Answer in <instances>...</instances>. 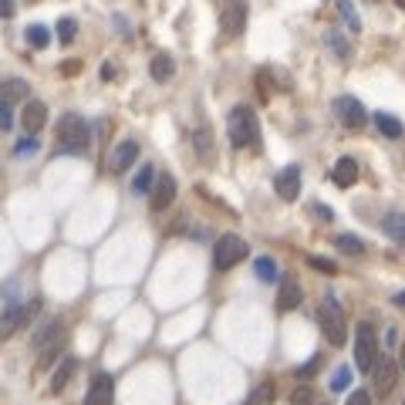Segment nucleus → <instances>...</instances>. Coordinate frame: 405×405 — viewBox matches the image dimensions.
Returning <instances> with one entry per match:
<instances>
[{
  "instance_id": "1",
  "label": "nucleus",
  "mask_w": 405,
  "mask_h": 405,
  "mask_svg": "<svg viewBox=\"0 0 405 405\" xmlns=\"http://www.w3.org/2000/svg\"><path fill=\"white\" fill-rule=\"evenodd\" d=\"M226 135H230L233 149H250V145H257V138H260L257 112H253L250 105L230 109V115H226Z\"/></svg>"
},
{
  "instance_id": "2",
  "label": "nucleus",
  "mask_w": 405,
  "mask_h": 405,
  "mask_svg": "<svg viewBox=\"0 0 405 405\" xmlns=\"http://www.w3.org/2000/svg\"><path fill=\"white\" fill-rule=\"evenodd\" d=\"M317 324H321V331H324V338H328L331 344H344L348 324H344V308L338 304L335 294H328V297L321 301V308H317Z\"/></svg>"
},
{
  "instance_id": "3",
  "label": "nucleus",
  "mask_w": 405,
  "mask_h": 405,
  "mask_svg": "<svg viewBox=\"0 0 405 405\" xmlns=\"http://www.w3.org/2000/svg\"><path fill=\"white\" fill-rule=\"evenodd\" d=\"M58 138H61V152H85V149H88V138H91L88 122H85L78 112L61 115V122H58Z\"/></svg>"
},
{
  "instance_id": "4",
  "label": "nucleus",
  "mask_w": 405,
  "mask_h": 405,
  "mask_svg": "<svg viewBox=\"0 0 405 405\" xmlns=\"http://www.w3.org/2000/svg\"><path fill=\"white\" fill-rule=\"evenodd\" d=\"M379 361H382V351H379L375 328H372V324H358V328H355V365H358L365 375H372Z\"/></svg>"
},
{
  "instance_id": "5",
  "label": "nucleus",
  "mask_w": 405,
  "mask_h": 405,
  "mask_svg": "<svg viewBox=\"0 0 405 405\" xmlns=\"http://www.w3.org/2000/svg\"><path fill=\"white\" fill-rule=\"evenodd\" d=\"M244 257H247V244H244L237 233H223V237L216 240V247H213V267L230 270V267H237Z\"/></svg>"
},
{
  "instance_id": "6",
  "label": "nucleus",
  "mask_w": 405,
  "mask_h": 405,
  "mask_svg": "<svg viewBox=\"0 0 405 405\" xmlns=\"http://www.w3.org/2000/svg\"><path fill=\"white\" fill-rule=\"evenodd\" d=\"M335 115H338V122H341L344 129H355V132L368 125V112H365V105H361L358 98H351V95L335 98Z\"/></svg>"
},
{
  "instance_id": "7",
  "label": "nucleus",
  "mask_w": 405,
  "mask_h": 405,
  "mask_svg": "<svg viewBox=\"0 0 405 405\" xmlns=\"http://www.w3.org/2000/svg\"><path fill=\"white\" fill-rule=\"evenodd\" d=\"M399 361L388 358V355H382V361L375 365V372H372V382H375V395H388L392 388H395V382H399Z\"/></svg>"
},
{
  "instance_id": "8",
  "label": "nucleus",
  "mask_w": 405,
  "mask_h": 405,
  "mask_svg": "<svg viewBox=\"0 0 405 405\" xmlns=\"http://www.w3.org/2000/svg\"><path fill=\"white\" fill-rule=\"evenodd\" d=\"M176 200V180L169 176V173H159L156 176V186H152V193H149V206L162 213V209H169Z\"/></svg>"
},
{
  "instance_id": "9",
  "label": "nucleus",
  "mask_w": 405,
  "mask_h": 405,
  "mask_svg": "<svg viewBox=\"0 0 405 405\" xmlns=\"http://www.w3.org/2000/svg\"><path fill=\"white\" fill-rule=\"evenodd\" d=\"M273 189H277V196L280 200L294 202L301 196V166H287V169H280L277 173V180H273Z\"/></svg>"
},
{
  "instance_id": "10",
  "label": "nucleus",
  "mask_w": 405,
  "mask_h": 405,
  "mask_svg": "<svg viewBox=\"0 0 405 405\" xmlns=\"http://www.w3.org/2000/svg\"><path fill=\"white\" fill-rule=\"evenodd\" d=\"M115 402V379L112 375H95L85 392V405H112Z\"/></svg>"
},
{
  "instance_id": "11",
  "label": "nucleus",
  "mask_w": 405,
  "mask_h": 405,
  "mask_svg": "<svg viewBox=\"0 0 405 405\" xmlns=\"http://www.w3.org/2000/svg\"><path fill=\"white\" fill-rule=\"evenodd\" d=\"M135 159H138V142H135V138H125V142H118V145L112 149L109 169H112V173H125Z\"/></svg>"
},
{
  "instance_id": "12",
  "label": "nucleus",
  "mask_w": 405,
  "mask_h": 405,
  "mask_svg": "<svg viewBox=\"0 0 405 405\" xmlns=\"http://www.w3.org/2000/svg\"><path fill=\"white\" fill-rule=\"evenodd\" d=\"M331 182L341 186V189L355 186V182H358V162H355L351 156H341L335 166H331Z\"/></svg>"
},
{
  "instance_id": "13",
  "label": "nucleus",
  "mask_w": 405,
  "mask_h": 405,
  "mask_svg": "<svg viewBox=\"0 0 405 405\" xmlns=\"http://www.w3.org/2000/svg\"><path fill=\"white\" fill-rule=\"evenodd\" d=\"M47 122V105L45 102H27L21 112V125L27 129V135H38L41 129H45Z\"/></svg>"
},
{
  "instance_id": "14",
  "label": "nucleus",
  "mask_w": 405,
  "mask_h": 405,
  "mask_svg": "<svg viewBox=\"0 0 405 405\" xmlns=\"http://www.w3.org/2000/svg\"><path fill=\"white\" fill-rule=\"evenodd\" d=\"M220 24H223V31L230 38L240 34L244 24H247V3H226L223 10H220Z\"/></svg>"
},
{
  "instance_id": "15",
  "label": "nucleus",
  "mask_w": 405,
  "mask_h": 405,
  "mask_svg": "<svg viewBox=\"0 0 405 405\" xmlns=\"http://www.w3.org/2000/svg\"><path fill=\"white\" fill-rule=\"evenodd\" d=\"M21 328H24V304H3V311H0V341L17 335Z\"/></svg>"
},
{
  "instance_id": "16",
  "label": "nucleus",
  "mask_w": 405,
  "mask_h": 405,
  "mask_svg": "<svg viewBox=\"0 0 405 405\" xmlns=\"http://www.w3.org/2000/svg\"><path fill=\"white\" fill-rule=\"evenodd\" d=\"M304 301V291L294 277H280V294H277V308L280 311H294L297 304Z\"/></svg>"
},
{
  "instance_id": "17",
  "label": "nucleus",
  "mask_w": 405,
  "mask_h": 405,
  "mask_svg": "<svg viewBox=\"0 0 405 405\" xmlns=\"http://www.w3.org/2000/svg\"><path fill=\"white\" fill-rule=\"evenodd\" d=\"M61 328H65V324H61L58 317H51V321H45V324H41V328H38V331L31 335V348H34V351H41V348H47L51 341H58V335H61Z\"/></svg>"
},
{
  "instance_id": "18",
  "label": "nucleus",
  "mask_w": 405,
  "mask_h": 405,
  "mask_svg": "<svg viewBox=\"0 0 405 405\" xmlns=\"http://www.w3.org/2000/svg\"><path fill=\"white\" fill-rule=\"evenodd\" d=\"M149 74L156 78L159 85H166V81L176 74V61H173V54H156V58L149 61Z\"/></svg>"
},
{
  "instance_id": "19",
  "label": "nucleus",
  "mask_w": 405,
  "mask_h": 405,
  "mask_svg": "<svg viewBox=\"0 0 405 405\" xmlns=\"http://www.w3.org/2000/svg\"><path fill=\"white\" fill-rule=\"evenodd\" d=\"M372 122H375V129H379L385 138H399V135H402V122H399L395 115L375 112V115H372Z\"/></svg>"
},
{
  "instance_id": "20",
  "label": "nucleus",
  "mask_w": 405,
  "mask_h": 405,
  "mask_svg": "<svg viewBox=\"0 0 405 405\" xmlns=\"http://www.w3.org/2000/svg\"><path fill=\"white\" fill-rule=\"evenodd\" d=\"M382 230L388 233V240H395V244H402L405 247V216L402 213H385Z\"/></svg>"
},
{
  "instance_id": "21",
  "label": "nucleus",
  "mask_w": 405,
  "mask_h": 405,
  "mask_svg": "<svg viewBox=\"0 0 405 405\" xmlns=\"http://www.w3.org/2000/svg\"><path fill=\"white\" fill-rule=\"evenodd\" d=\"M27 95H31V85H27L24 78H7V81H3V102L14 105V102H24Z\"/></svg>"
},
{
  "instance_id": "22",
  "label": "nucleus",
  "mask_w": 405,
  "mask_h": 405,
  "mask_svg": "<svg viewBox=\"0 0 405 405\" xmlns=\"http://www.w3.org/2000/svg\"><path fill=\"white\" fill-rule=\"evenodd\" d=\"M253 273H257V280H264V284H273V280L280 277L273 257H257V260H253Z\"/></svg>"
},
{
  "instance_id": "23",
  "label": "nucleus",
  "mask_w": 405,
  "mask_h": 405,
  "mask_svg": "<svg viewBox=\"0 0 405 405\" xmlns=\"http://www.w3.org/2000/svg\"><path fill=\"white\" fill-rule=\"evenodd\" d=\"M74 368H78V361H74V358H65V361H61V365L54 368V375H51V392H61V388L71 382Z\"/></svg>"
},
{
  "instance_id": "24",
  "label": "nucleus",
  "mask_w": 405,
  "mask_h": 405,
  "mask_svg": "<svg viewBox=\"0 0 405 405\" xmlns=\"http://www.w3.org/2000/svg\"><path fill=\"white\" fill-rule=\"evenodd\" d=\"M156 166H138V176L132 180V193H152V186H156Z\"/></svg>"
},
{
  "instance_id": "25",
  "label": "nucleus",
  "mask_w": 405,
  "mask_h": 405,
  "mask_svg": "<svg viewBox=\"0 0 405 405\" xmlns=\"http://www.w3.org/2000/svg\"><path fill=\"white\" fill-rule=\"evenodd\" d=\"M324 45L331 47L341 61H348V58H351V45H348V41H344L338 31H324Z\"/></svg>"
},
{
  "instance_id": "26",
  "label": "nucleus",
  "mask_w": 405,
  "mask_h": 405,
  "mask_svg": "<svg viewBox=\"0 0 405 405\" xmlns=\"http://www.w3.org/2000/svg\"><path fill=\"white\" fill-rule=\"evenodd\" d=\"M27 45L38 47V51H45V47L51 45V34H47L45 24H31V27H27Z\"/></svg>"
},
{
  "instance_id": "27",
  "label": "nucleus",
  "mask_w": 405,
  "mask_h": 405,
  "mask_svg": "<svg viewBox=\"0 0 405 405\" xmlns=\"http://www.w3.org/2000/svg\"><path fill=\"white\" fill-rule=\"evenodd\" d=\"M335 247L338 250H344V253H351V257H358V253H365V244H361L355 233H341L335 240Z\"/></svg>"
},
{
  "instance_id": "28",
  "label": "nucleus",
  "mask_w": 405,
  "mask_h": 405,
  "mask_svg": "<svg viewBox=\"0 0 405 405\" xmlns=\"http://www.w3.org/2000/svg\"><path fill=\"white\" fill-rule=\"evenodd\" d=\"M351 385V368L348 365H338L335 375H331V392H344Z\"/></svg>"
},
{
  "instance_id": "29",
  "label": "nucleus",
  "mask_w": 405,
  "mask_h": 405,
  "mask_svg": "<svg viewBox=\"0 0 405 405\" xmlns=\"http://www.w3.org/2000/svg\"><path fill=\"white\" fill-rule=\"evenodd\" d=\"M338 10H341V17L348 21V27H351V31L358 34V31H361V17H358V10H355V7H351L348 0H341V3H338Z\"/></svg>"
},
{
  "instance_id": "30",
  "label": "nucleus",
  "mask_w": 405,
  "mask_h": 405,
  "mask_svg": "<svg viewBox=\"0 0 405 405\" xmlns=\"http://www.w3.org/2000/svg\"><path fill=\"white\" fill-rule=\"evenodd\" d=\"M273 382H264V385H257V392H253V399H250V405H270L273 402Z\"/></svg>"
},
{
  "instance_id": "31",
  "label": "nucleus",
  "mask_w": 405,
  "mask_h": 405,
  "mask_svg": "<svg viewBox=\"0 0 405 405\" xmlns=\"http://www.w3.org/2000/svg\"><path fill=\"white\" fill-rule=\"evenodd\" d=\"M291 405H315V392L311 385H297L291 392Z\"/></svg>"
},
{
  "instance_id": "32",
  "label": "nucleus",
  "mask_w": 405,
  "mask_h": 405,
  "mask_svg": "<svg viewBox=\"0 0 405 405\" xmlns=\"http://www.w3.org/2000/svg\"><path fill=\"white\" fill-rule=\"evenodd\" d=\"M74 34H78V24H74V17H65V21H58V38H61L65 45H71V41H74Z\"/></svg>"
},
{
  "instance_id": "33",
  "label": "nucleus",
  "mask_w": 405,
  "mask_h": 405,
  "mask_svg": "<svg viewBox=\"0 0 405 405\" xmlns=\"http://www.w3.org/2000/svg\"><path fill=\"white\" fill-rule=\"evenodd\" d=\"M308 264L315 270H321V273H338V264L335 260H328V257H308Z\"/></svg>"
},
{
  "instance_id": "34",
  "label": "nucleus",
  "mask_w": 405,
  "mask_h": 405,
  "mask_svg": "<svg viewBox=\"0 0 405 405\" xmlns=\"http://www.w3.org/2000/svg\"><path fill=\"white\" fill-rule=\"evenodd\" d=\"M10 125H14V115H10V102H3V98H0V129L7 132Z\"/></svg>"
},
{
  "instance_id": "35",
  "label": "nucleus",
  "mask_w": 405,
  "mask_h": 405,
  "mask_svg": "<svg viewBox=\"0 0 405 405\" xmlns=\"http://www.w3.org/2000/svg\"><path fill=\"white\" fill-rule=\"evenodd\" d=\"M344 405H372V395H368L365 388H358V392H351V395H348V402Z\"/></svg>"
},
{
  "instance_id": "36",
  "label": "nucleus",
  "mask_w": 405,
  "mask_h": 405,
  "mask_svg": "<svg viewBox=\"0 0 405 405\" xmlns=\"http://www.w3.org/2000/svg\"><path fill=\"white\" fill-rule=\"evenodd\" d=\"M317 368H321V355H315V358L308 361V365H304V368H301V372H297V375H301V379H308V375H315Z\"/></svg>"
},
{
  "instance_id": "37",
  "label": "nucleus",
  "mask_w": 405,
  "mask_h": 405,
  "mask_svg": "<svg viewBox=\"0 0 405 405\" xmlns=\"http://www.w3.org/2000/svg\"><path fill=\"white\" fill-rule=\"evenodd\" d=\"M311 209H315V216H321V220H324V223H331V216H335V213H331V209H328V206H324V202H315V206H311Z\"/></svg>"
},
{
  "instance_id": "38",
  "label": "nucleus",
  "mask_w": 405,
  "mask_h": 405,
  "mask_svg": "<svg viewBox=\"0 0 405 405\" xmlns=\"http://www.w3.org/2000/svg\"><path fill=\"white\" fill-rule=\"evenodd\" d=\"M34 149H38V138H31V135H27L21 145H17V152H34Z\"/></svg>"
},
{
  "instance_id": "39",
  "label": "nucleus",
  "mask_w": 405,
  "mask_h": 405,
  "mask_svg": "<svg viewBox=\"0 0 405 405\" xmlns=\"http://www.w3.org/2000/svg\"><path fill=\"white\" fill-rule=\"evenodd\" d=\"M0 17H14V3L10 0H0Z\"/></svg>"
},
{
  "instance_id": "40",
  "label": "nucleus",
  "mask_w": 405,
  "mask_h": 405,
  "mask_svg": "<svg viewBox=\"0 0 405 405\" xmlns=\"http://www.w3.org/2000/svg\"><path fill=\"white\" fill-rule=\"evenodd\" d=\"M392 301H395V308H405V291H399L395 297H392Z\"/></svg>"
},
{
  "instance_id": "41",
  "label": "nucleus",
  "mask_w": 405,
  "mask_h": 405,
  "mask_svg": "<svg viewBox=\"0 0 405 405\" xmlns=\"http://www.w3.org/2000/svg\"><path fill=\"white\" fill-rule=\"evenodd\" d=\"M399 368H402V372H405V344H402V348H399Z\"/></svg>"
}]
</instances>
